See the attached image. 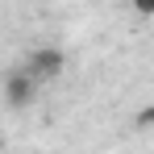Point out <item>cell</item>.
Masks as SVG:
<instances>
[{"mask_svg":"<svg viewBox=\"0 0 154 154\" xmlns=\"http://www.w3.org/2000/svg\"><path fill=\"white\" fill-rule=\"evenodd\" d=\"M21 71H25L33 83H46V79H54L63 71V50H58V46H42V50H33L25 63H21Z\"/></svg>","mask_w":154,"mask_h":154,"instance_id":"1","label":"cell"},{"mask_svg":"<svg viewBox=\"0 0 154 154\" xmlns=\"http://www.w3.org/2000/svg\"><path fill=\"white\" fill-rule=\"evenodd\" d=\"M38 88H42V83H33V79L17 67V71L8 75V83H4V96H8V104H13V108H21V104H33Z\"/></svg>","mask_w":154,"mask_h":154,"instance_id":"2","label":"cell"},{"mask_svg":"<svg viewBox=\"0 0 154 154\" xmlns=\"http://www.w3.org/2000/svg\"><path fill=\"white\" fill-rule=\"evenodd\" d=\"M137 4V13H154V0H133Z\"/></svg>","mask_w":154,"mask_h":154,"instance_id":"3","label":"cell"},{"mask_svg":"<svg viewBox=\"0 0 154 154\" xmlns=\"http://www.w3.org/2000/svg\"><path fill=\"white\" fill-rule=\"evenodd\" d=\"M0 154H4V142H0Z\"/></svg>","mask_w":154,"mask_h":154,"instance_id":"4","label":"cell"}]
</instances>
